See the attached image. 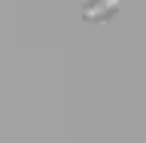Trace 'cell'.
<instances>
[{"mask_svg":"<svg viewBox=\"0 0 146 143\" xmlns=\"http://www.w3.org/2000/svg\"><path fill=\"white\" fill-rule=\"evenodd\" d=\"M119 9H122V0H88L82 6V18L91 21V25H100V21L113 18Z\"/></svg>","mask_w":146,"mask_h":143,"instance_id":"1","label":"cell"}]
</instances>
